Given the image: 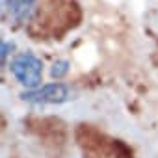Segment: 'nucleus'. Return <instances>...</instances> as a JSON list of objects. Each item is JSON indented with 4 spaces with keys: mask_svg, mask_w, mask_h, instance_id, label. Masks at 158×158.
Instances as JSON below:
<instances>
[{
    "mask_svg": "<svg viewBox=\"0 0 158 158\" xmlns=\"http://www.w3.org/2000/svg\"><path fill=\"white\" fill-rule=\"evenodd\" d=\"M11 74L15 76V80L28 88V89H37L41 88V78H43V61L32 54V52H26V54H19L11 65Z\"/></svg>",
    "mask_w": 158,
    "mask_h": 158,
    "instance_id": "obj_1",
    "label": "nucleus"
},
{
    "mask_svg": "<svg viewBox=\"0 0 158 158\" xmlns=\"http://www.w3.org/2000/svg\"><path fill=\"white\" fill-rule=\"evenodd\" d=\"M73 95H74V91L67 84L54 82V84L41 86L37 89H28L21 97L30 104H61V102L71 101Z\"/></svg>",
    "mask_w": 158,
    "mask_h": 158,
    "instance_id": "obj_2",
    "label": "nucleus"
},
{
    "mask_svg": "<svg viewBox=\"0 0 158 158\" xmlns=\"http://www.w3.org/2000/svg\"><path fill=\"white\" fill-rule=\"evenodd\" d=\"M8 17L19 24H26L34 19L37 10V0H2Z\"/></svg>",
    "mask_w": 158,
    "mask_h": 158,
    "instance_id": "obj_3",
    "label": "nucleus"
},
{
    "mask_svg": "<svg viewBox=\"0 0 158 158\" xmlns=\"http://www.w3.org/2000/svg\"><path fill=\"white\" fill-rule=\"evenodd\" d=\"M67 73H69V61H65V60H58V61L52 63V69H50V76H52V78L60 80V78H63Z\"/></svg>",
    "mask_w": 158,
    "mask_h": 158,
    "instance_id": "obj_4",
    "label": "nucleus"
},
{
    "mask_svg": "<svg viewBox=\"0 0 158 158\" xmlns=\"http://www.w3.org/2000/svg\"><path fill=\"white\" fill-rule=\"evenodd\" d=\"M13 50V43H2V63H6V60H8V54Z\"/></svg>",
    "mask_w": 158,
    "mask_h": 158,
    "instance_id": "obj_5",
    "label": "nucleus"
}]
</instances>
